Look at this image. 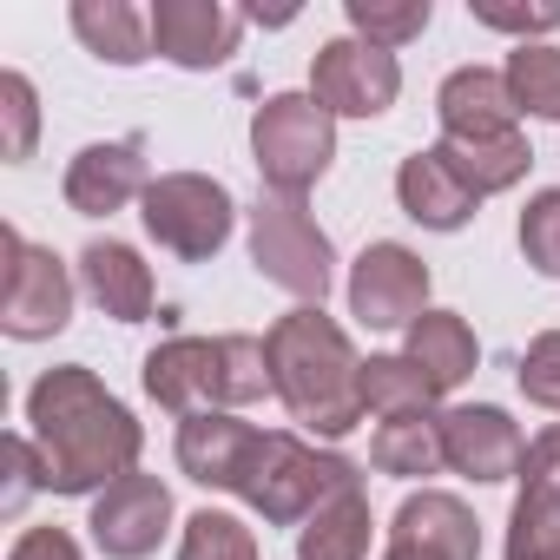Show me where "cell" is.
I'll return each mask as SVG.
<instances>
[{
	"instance_id": "23",
	"label": "cell",
	"mask_w": 560,
	"mask_h": 560,
	"mask_svg": "<svg viewBox=\"0 0 560 560\" xmlns=\"http://www.w3.org/2000/svg\"><path fill=\"white\" fill-rule=\"evenodd\" d=\"M370 462H376V475H396V481L442 475V468H448L442 416H396V422H383L376 442H370Z\"/></svg>"
},
{
	"instance_id": "22",
	"label": "cell",
	"mask_w": 560,
	"mask_h": 560,
	"mask_svg": "<svg viewBox=\"0 0 560 560\" xmlns=\"http://www.w3.org/2000/svg\"><path fill=\"white\" fill-rule=\"evenodd\" d=\"M435 152H442V165H448L475 198L514 191V185L527 178V165H534V152H527L521 132H508V139H442Z\"/></svg>"
},
{
	"instance_id": "11",
	"label": "cell",
	"mask_w": 560,
	"mask_h": 560,
	"mask_svg": "<svg viewBox=\"0 0 560 560\" xmlns=\"http://www.w3.org/2000/svg\"><path fill=\"white\" fill-rule=\"evenodd\" d=\"M93 547L106 560H145L159 553L165 527H172V488L159 475H126L106 494H93Z\"/></svg>"
},
{
	"instance_id": "3",
	"label": "cell",
	"mask_w": 560,
	"mask_h": 560,
	"mask_svg": "<svg viewBox=\"0 0 560 560\" xmlns=\"http://www.w3.org/2000/svg\"><path fill=\"white\" fill-rule=\"evenodd\" d=\"M145 396L159 409H172L178 422L185 416H205V409H250L264 396H277L270 383V350L264 337H165L145 370H139Z\"/></svg>"
},
{
	"instance_id": "2",
	"label": "cell",
	"mask_w": 560,
	"mask_h": 560,
	"mask_svg": "<svg viewBox=\"0 0 560 560\" xmlns=\"http://www.w3.org/2000/svg\"><path fill=\"white\" fill-rule=\"evenodd\" d=\"M264 350H270L277 402L291 409L298 429H311L324 442H343L370 416L363 409V357L350 350L343 324L324 317V304L284 311V317L264 330Z\"/></svg>"
},
{
	"instance_id": "35",
	"label": "cell",
	"mask_w": 560,
	"mask_h": 560,
	"mask_svg": "<svg viewBox=\"0 0 560 560\" xmlns=\"http://www.w3.org/2000/svg\"><path fill=\"white\" fill-rule=\"evenodd\" d=\"M8 560H80V540L67 527H27Z\"/></svg>"
},
{
	"instance_id": "28",
	"label": "cell",
	"mask_w": 560,
	"mask_h": 560,
	"mask_svg": "<svg viewBox=\"0 0 560 560\" xmlns=\"http://www.w3.org/2000/svg\"><path fill=\"white\" fill-rule=\"evenodd\" d=\"M429 0H350V27H357V40H370V47H383V54H396V47H409L416 34H429Z\"/></svg>"
},
{
	"instance_id": "29",
	"label": "cell",
	"mask_w": 560,
	"mask_h": 560,
	"mask_svg": "<svg viewBox=\"0 0 560 560\" xmlns=\"http://www.w3.org/2000/svg\"><path fill=\"white\" fill-rule=\"evenodd\" d=\"M178 560H257V534L237 514L198 508L185 521V534H178Z\"/></svg>"
},
{
	"instance_id": "13",
	"label": "cell",
	"mask_w": 560,
	"mask_h": 560,
	"mask_svg": "<svg viewBox=\"0 0 560 560\" xmlns=\"http://www.w3.org/2000/svg\"><path fill=\"white\" fill-rule=\"evenodd\" d=\"M442 442H448V468L468 475V481H514L521 462H527V435L508 409L494 402H468V409H448L442 416Z\"/></svg>"
},
{
	"instance_id": "19",
	"label": "cell",
	"mask_w": 560,
	"mask_h": 560,
	"mask_svg": "<svg viewBox=\"0 0 560 560\" xmlns=\"http://www.w3.org/2000/svg\"><path fill=\"white\" fill-rule=\"evenodd\" d=\"M389 540L429 547V553H442V560H481V527H475V514H468L455 494H435V488H422V494H409V501L396 508Z\"/></svg>"
},
{
	"instance_id": "17",
	"label": "cell",
	"mask_w": 560,
	"mask_h": 560,
	"mask_svg": "<svg viewBox=\"0 0 560 560\" xmlns=\"http://www.w3.org/2000/svg\"><path fill=\"white\" fill-rule=\"evenodd\" d=\"M80 284H86V298H93L113 324H145V317H152V270H145V257H139L132 244H119V237H93V244L80 250Z\"/></svg>"
},
{
	"instance_id": "10",
	"label": "cell",
	"mask_w": 560,
	"mask_h": 560,
	"mask_svg": "<svg viewBox=\"0 0 560 560\" xmlns=\"http://www.w3.org/2000/svg\"><path fill=\"white\" fill-rule=\"evenodd\" d=\"M429 311V264L409 244H370L350 264V317L370 330H409Z\"/></svg>"
},
{
	"instance_id": "18",
	"label": "cell",
	"mask_w": 560,
	"mask_h": 560,
	"mask_svg": "<svg viewBox=\"0 0 560 560\" xmlns=\"http://www.w3.org/2000/svg\"><path fill=\"white\" fill-rule=\"evenodd\" d=\"M396 198H402V211L422 224V231H462L468 218H475V191L442 165V152L429 145V152H416V159H402V172H396Z\"/></svg>"
},
{
	"instance_id": "27",
	"label": "cell",
	"mask_w": 560,
	"mask_h": 560,
	"mask_svg": "<svg viewBox=\"0 0 560 560\" xmlns=\"http://www.w3.org/2000/svg\"><path fill=\"white\" fill-rule=\"evenodd\" d=\"M508 86H514V106H521V113L560 119V47H547V40L514 47V54H508Z\"/></svg>"
},
{
	"instance_id": "31",
	"label": "cell",
	"mask_w": 560,
	"mask_h": 560,
	"mask_svg": "<svg viewBox=\"0 0 560 560\" xmlns=\"http://www.w3.org/2000/svg\"><path fill=\"white\" fill-rule=\"evenodd\" d=\"M521 257L540 277H560V185L527 198V211H521Z\"/></svg>"
},
{
	"instance_id": "20",
	"label": "cell",
	"mask_w": 560,
	"mask_h": 560,
	"mask_svg": "<svg viewBox=\"0 0 560 560\" xmlns=\"http://www.w3.org/2000/svg\"><path fill=\"white\" fill-rule=\"evenodd\" d=\"M429 383H435V396H448V389H462L468 376H475V330L455 317V311H422L416 324H409V350H402Z\"/></svg>"
},
{
	"instance_id": "14",
	"label": "cell",
	"mask_w": 560,
	"mask_h": 560,
	"mask_svg": "<svg viewBox=\"0 0 560 560\" xmlns=\"http://www.w3.org/2000/svg\"><path fill=\"white\" fill-rule=\"evenodd\" d=\"M257 442H264V429H250L244 416L205 409V416H185V422H178V468H185L198 488L244 494V475H250V462H257Z\"/></svg>"
},
{
	"instance_id": "34",
	"label": "cell",
	"mask_w": 560,
	"mask_h": 560,
	"mask_svg": "<svg viewBox=\"0 0 560 560\" xmlns=\"http://www.w3.org/2000/svg\"><path fill=\"white\" fill-rule=\"evenodd\" d=\"M521 488H540V494H560V422L540 429L527 442V462H521Z\"/></svg>"
},
{
	"instance_id": "24",
	"label": "cell",
	"mask_w": 560,
	"mask_h": 560,
	"mask_svg": "<svg viewBox=\"0 0 560 560\" xmlns=\"http://www.w3.org/2000/svg\"><path fill=\"white\" fill-rule=\"evenodd\" d=\"M298 560H370V501H363V488L317 508L298 527Z\"/></svg>"
},
{
	"instance_id": "5",
	"label": "cell",
	"mask_w": 560,
	"mask_h": 560,
	"mask_svg": "<svg viewBox=\"0 0 560 560\" xmlns=\"http://www.w3.org/2000/svg\"><path fill=\"white\" fill-rule=\"evenodd\" d=\"M250 159L277 198H304L337 159V119L317 106V93H270L250 113Z\"/></svg>"
},
{
	"instance_id": "12",
	"label": "cell",
	"mask_w": 560,
	"mask_h": 560,
	"mask_svg": "<svg viewBox=\"0 0 560 560\" xmlns=\"http://www.w3.org/2000/svg\"><path fill=\"white\" fill-rule=\"evenodd\" d=\"M244 14L218 8V0H159L152 8V54L185 67V73H211L237 54Z\"/></svg>"
},
{
	"instance_id": "6",
	"label": "cell",
	"mask_w": 560,
	"mask_h": 560,
	"mask_svg": "<svg viewBox=\"0 0 560 560\" xmlns=\"http://www.w3.org/2000/svg\"><path fill=\"white\" fill-rule=\"evenodd\" d=\"M250 264L298 304H324L330 277H337V250H330L324 224L311 218V205L277 198V191L257 198V211H250Z\"/></svg>"
},
{
	"instance_id": "30",
	"label": "cell",
	"mask_w": 560,
	"mask_h": 560,
	"mask_svg": "<svg viewBox=\"0 0 560 560\" xmlns=\"http://www.w3.org/2000/svg\"><path fill=\"white\" fill-rule=\"evenodd\" d=\"M0 119H8V165H27L34 159V139H40V100H34V80L27 73H0Z\"/></svg>"
},
{
	"instance_id": "16",
	"label": "cell",
	"mask_w": 560,
	"mask_h": 560,
	"mask_svg": "<svg viewBox=\"0 0 560 560\" xmlns=\"http://www.w3.org/2000/svg\"><path fill=\"white\" fill-rule=\"evenodd\" d=\"M435 119H442V139H508V132H521L514 86H508V73H488V67H455L435 93Z\"/></svg>"
},
{
	"instance_id": "7",
	"label": "cell",
	"mask_w": 560,
	"mask_h": 560,
	"mask_svg": "<svg viewBox=\"0 0 560 560\" xmlns=\"http://www.w3.org/2000/svg\"><path fill=\"white\" fill-rule=\"evenodd\" d=\"M139 205H145L139 218H145L152 244L172 250V257H185V264L218 257L224 237H231V224H237L231 191L218 178H205V172H165V178H152V191Z\"/></svg>"
},
{
	"instance_id": "1",
	"label": "cell",
	"mask_w": 560,
	"mask_h": 560,
	"mask_svg": "<svg viewBox=\"0 0 560 560\" xmlns=\"http://www.w3.org/2000/svg\"><path fill=\"white\" fill-rule=\"evenodd\" d=\"M27 422H34V448L47 468V494H106L113 481L139 475V422L132 409L86 370V363H60L27 389Z\"/></svg>"
},
{
	"instance_id": "25",
	"label": "cell",
	"mask_w": 560,
	"mask_h": 560,
	"mask_svg": "<svg viewBox=\"0 0 560 560\" xmlns=\"http://www.w3.org/2000/svg\"><path fill=\"white\" fill-rule=\"evenodd\" d=\"M363 409L396 422V416H435V383L409 357H370L363 363Z\"/></svg>"
},
{
	"instance_id": "15",
	"label": "cell",
	"mask_w": 560,
	"mask_h": 560,
	"mask_svg": "<svg viewBox=\"0 0 560 560\" xmlns=\"http://www.w3.org/2000/svg\"><path fill=\"white\" fill-rule=\"evenodd\" d=\"M60 191H67V205H73L80 218H113V211H126L132 198L152 191L145 139L132 132V139H113V145H86V152H73Z\"/></svg>"
},
{
	"instance_id": "36",
	"label": "cell",
	"mask_w": 560,
	"mask_h": 560,
	"mask_svg": "<svg viewBox=\"0 0 560 560\" xmlns=\"http://www.w3.org/2000/svg\"><path fill=\"white\" fill-rule=\"evenodd\" d=\"M383 560H442V553H429V547H409V540H389V553Z\"/></svg>"
},
{
	"instance_id": "21",
	"label": "cell",
	"mask_w": 560,
	"mask_h": 560,
	"mask_svg": "<svg viewBox=\"0 0 560 560\" xmlns=\"http://www.w3.org/2000/svg\"><path fill=\"white\" fill-rule=\"evenodd\" d=\"M73 34H80L86 54L106 60V67H139V60H152V14L126 8V0H73Z\"/></svg>"
},
{
	"instance_id": "4",
	"label": "cell",
	"mask_w": 560,
	"mask_h": 560,
	"mask_svg": "<svg viewBox=\"0 0 560 560\" xmlns=\"http://www.w3.org/2000/svg\"><path fill=\"white\" fill-rule=\"evenodd\" d=\"M357 488H363V468H357L350 455L311 448V442L291 435V429H264L257 462H250L237 501H250L270 527H304L317 508H330V501H343V494H357Z\"/></svg>"
},
{
	"instance_id": "9",
	"label": "cell",
	"mask_w": 560,
	"mask_h": 560,
	"mask_svg": "<svg viewBox=\"0 0 560 560\" xmlns=\"http://www.w3.org/2000/svg\"><path fill=\"white\" fill-rule=\"evenodd\" d=\"M311 93L330 119H383L402 93V67L396 54L370 47V40H330L317 47V67H311Z\"/></svg>"
},
{
	"instance_id": "26",
	"label": "cell",
	"mask_w": 560,
	"mask_h": 560,
	"mask_svg": "<svg viewBox=\"0 0 560 560\" xmlns=\"http://www.w3.org/2000/svg\"><path fill=\"white\" fill-rule=\"evenodd\" d=\"M508 560H560V494L521 488L508 514Z\"/></svg>"
},
{
	"instance_id": "32",
	"label": "cell",
	"mask_w": 560,
	"mask_h": 560,
	"mask_svg": "<svg viewBox=\"0 0 560 560\" xmlns=\"http://www.w3.org/2000/svg\"><path fill=\"white\" fill-rule=\"evenodd\" d=\"M521 396L540 402L547 416H560V330H540L521 357Z\"/></svg>"
},
{
	"instance_id": "8",
	"label": "cell",
	"mask_w": 560,
	"mask_h": 560,
	"mask_svg": "<svg viewBox=\"0 0 560 560\" xmlns=\"http://www.w3.org/2000/svg\"><path fill=\"white\" fill-rule=\"evenodd\" d=\"M0 257H8V270H0V330H8L14 343H40V337H60L73 324V277L54 250L27 244L14 224L0 231Z\"/></svg>"
},
{
	"instance_id": "33",
	"label": "cell",
	"mask_w": 560,
	"mask_h": 560,
	"mask_svg": "<svg viewBox=\"0 0 560 560\" xmlns=\"http://www.w3.org/2000/svg\"><path fill=\"white\" fill-rule=\"evenodd\" d=\"M468 14L494 34H521V47H534V34H553L560 27V8L540 0V8H494V0H468Z\"/></svg>"
}]
</instances>
